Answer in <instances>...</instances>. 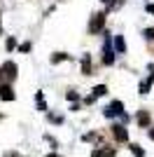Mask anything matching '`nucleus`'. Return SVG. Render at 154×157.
Here are the masks:
<instances>
[{
	"instance_id": "nucleus-11",
	"label": "nucleus",
	"mask_w": 154,
	"mask_h": 157,
	"mask_svg": "<svg viewBox=\"0 0 154 157\" xmlns=\"http://www.w3.org/2000/svg\"><path fill=\"white\" fill-rule=\"evenodd\" d=\"M103 94H108V87H105V85H96V87H94V94H91V96L96 98V96H103Z\"/></svg>"
},
{
	"instance_id": "nucleus-9",
	"label": "nucleus",
	"mask_w": 154,
	"mask_h": 157,
	"mask_svg": "<svg viewBox=\"0 0 154 157\" xmlns=\"http://www.w3.org/2000/svg\"><path fill=\"white\" fill-rule=\"evenodd\" d=\"M138 124H140V127H149V113L147 110L138 113Z\"/></svg>"
},
{
	"instance_id": "nucleus-21",
	"label": "nucleus",
	"mask_w": 154,
	"mask_h": 157,
	"mask_svg": "<svg viewBox=\"0 0 154 157\" xmlns=\"http://www.w3.org/2000/svg\"><path fill=\"white\" fill-rule=\"evenodd\" d=\"M47 157H61V155H56V152H49V155H47Z\"/></svg>"
},
{
	"instance_id": "nucleus-19",
	"label": "nucleus",
	"mask_w": 154,
	"mask_h": 157,
	"mask_svg": "<svg viewBox=\"0 0 154 157\" xmlns=\"http://www.w3.org/2000/svg\"><path fill=\"white\" fill-rule=\"evenodd\" d=\"M147 12H149V14H154V5H147Z\"/></svg>"
},
{
	"instance_id": "nucleus-14",
	"label": "nucleus",
	"mask_w": 154,
	"mask_h": 157,
	"mask_svg": "<svg viewBox=\"0 0 154 157\" xmlns=\"http://www.w3.org/2000/svg\"><path fill=\"white\" fill-rule=\"evenodd\" d=\"M49 120L54 124H63V117H61V115H49Z\"/></svg>"
},
{
	"instance_id": "nucleus-5",
	"label": "nucleus",
	"mask_w": 154,
	"mask_h": 157,
	"mask_svg": "<svg viewBox=\"0 0 154 157\" xmlns=\"http://www.w3.org/2000/svg\"><path fill=\"white\" fill-rule=\"evenodd\" d=\"M0 98H5V101H14V92H12V87L9 85H0Z\"/></svg>"
},
{
	"instance_id": "nucleus-22",
	"label": "nucleus",
	"mask_w": 154,
	"mask_h": 157,
	"mask_svg": "<svg viewBox=\"0 0 154 157\" xmlns=\"http://www.w3.org/2000/svg\"><path fill=\"white\" fill-rule=\"evenodd\" d=\"M101 2H112V0H101Z\"/></svg>"
},
{
	"instance_id": "nucleus-16",
	"label": "nucleus",
	"mask_w": 154,
	"mask_h": 157,
	"mask_svg": "<svg viewBox=\"0 0 154 157\" xmlns=\"http://www.w3.org/2000/svg\"><path fill=\"white\" fill-rule=\"evenodd\" d=\"M65 96L70 98V101H77V98H79V94H77V92H68V94H65Z\"/></svg>"
},
{
	"instance_id": "nucleus-7",
	"label": "nucleus",
	"mask_w": 154,
	"mask_h": 157,
	"mask_svg": "<svg viewBox=\"0 0 154 157\" xmlns=\"http://www.w3.org/2000/svg\"><path fill=\"white\" fill-rule=\"evenodd\" d=\"M103 63H105V66H112V63H115V52L110 49V40L105 42V56H103Z\"/></svg>"
},
{
	"instance_id": "nucleus-4",
	"label": "nucleus",
	"mask_w": 154,
	"mask_h": 157,
	"mask_svg": "<svg viewBox=\"0 0 154 157\" xmlns=\"http://www.w3.org/2000/svg\"><path fill=\"white\" fill-rule=\"evenodd\" d=\"M112 136H115L119 143H124V141H128V131L124 129L122 124H115V127H112Z\"/></svg>"
},
{
	"instance_id": "nucleus-6",
	"label": "nucleus",
	"mask_w": 154,
	"mask_h": 157,
	"mask_svg": "<svg viewBox=\"0 0 154 157\" xmlns=\"http://www.w3.org/2000/svg\"><path fill=\"white\" fill-rule=\"evenodd\" d=\"M91 157H115V148H96Z\"/></svg>"
},
{
	"instance_id": "nucleus-10",
	"label": "nucleus",
	"mask_w": 154,
	"mask_h": 157,
	"mask_svg": "<svg viewBox=\"0 0 154 157\" xmlns=\"http://www.w3.org/2000/svg\"><path fill=\"white\" fill-rule=\"evenodd\" d=\"M82 68H84V75H91V59H89V54H84V56H82Z\"/></svg>"
},
{
	"instance_id": "nucleus-1",
	"label": "nucleus",
	"mask_w": 154,
	"mask_h": 157,
	"mask_svg": "<svg viewBox=\"0 0 154 157\" xmlns=\"http://www.w3.org/2000/svg\"><path fill=\"white\" fill-rule=\"evenodd\" d=\"M103 26H105V14L98 12V14H94V17H91V21H89V33H91V35H96Z\"/></svg>"
},
{
	"instance_id": "nucleus-3",
	"label": "nucleus",
	"mask_w": 154,
	"mask_h": 157,
	"mask_svg": "<svg viewBox=\"0 0 154 157\" xmlns=\"http://www.w3.org/2000/svg\"><path fill=\"white\" fill-rule=\"evenodd\" d=\"M16 78V63L14 61H7L0 68V80H14Z\"/></svg>"
},
{
	"instance_id": "nucleus-2",
	"label": "nucleus",
	"mask_w": 154,
	"mask_h": 157,
	"mask_svg": "<svg viewBox=\"0 0 154 157\" xmlns=\"http://www.w3.org/2000/svg\"><path fill=\"white\" fill-rule=\"evenodd\" d=\"M103 115H105V117H117V115L122 117V115H124V103H122V101H112V103L103 110Z\"/></svg>"
},
{
	"instance_id": "nucleus-15",
	"label": "nucleus",
	"mask_w": 154,
	"mask_h": 157,
	"mask_svg": "<svg viewBox=\"0 0 154 157\" xmlns=\"http://www.w3.org/2000/svg\"><path fill=\"white\" fill-rule=\"evenodd\" d=\"M145 38H147V40L154 38V28H145Z\"/></svg>"
},
{
	"instance_id": "nucleus-20",
	"label": "nucleus",
	"mask_w": 154,
	"mask_h": 157,
	"mask_svg": "<svg viewBox=\"0 0 154 157\" xmlns=\"http://www.w3.org/2000/svg\"><path fill=\"white\" fill-rule=\"evenodd\" d=\"M5 157H19V155H16V152H7Z\"/></svg>"
},
{
	"instance_id": "nucleus-18",
	"label": "nucleus",
	"mask_w": 154,
	"mask_h": 157,
	"mask_svg": "<svg viewBox=\"0 0 154 157\" xmlns=\"http://www.w3.org/2000/svg\"><path fill=\"white\" fill-rule=\"evenodd\" d=\"M149 138L154 141V127H149Z\"/></svg>"
},
{
	"instance_id": "nucleus-12",
	"label": "nucleus",
	"mask_w": 154,
	"mask_h": 157,
	"mask_svg": "<svg viewBox=\"0 0 154 157\" xmlns=\"http://www.w3.org/2000/svg\"><path fill=\"white\" fill-rule=\"evenodd\" d=\"M131 152H133V157H145V150H142L138 143H133L131 145Z\"/></svg>"
},
{
	"instance_id": "nucleus-17",
	"label": "nucleus",
	"mask_w": 154,
	"mask_h": 157,
	"mask_svg": "<svg viewBox=\"0 0 154 157\" xmlns=\"http://www.w3.org/2000/svg\"><path fill=\"white\" fill-rule=\"evenodd\" d=\"M19 49H21V52H31V42H24V45H21Z\"/></svg>"
},
{
	"instance_id": "nucleus-8",
	"label": "nucleus",
	"mask_w": 154,
	"mask_h": 157,
	"mask_svg": "<svg viewBox=\"0 0 154 157\" xmlns=\"http://www.w3.org/2000/svg\"><path fill=\"white\" fill-rule=\"evenodd\" d=\"M115 49H117V54H124V52H126V42H124V35H115Z\"/></svg>"
},
{
	"instance_id": "nucleus-13",
	"label": "nucleus",
	"mask_w": 154,
	"mask_h": 157,
	"mask_svg": "<svg viewBox=\"0 0 154 157\" xmlns=\"http://www.w3.org/2000/svg\"><path fill=\"white\" fill-rule=\"evenodd\" d=\"M68 59V54H54L51 56V63H58V61H65Z\"/></svg>"
}]
</instances>
